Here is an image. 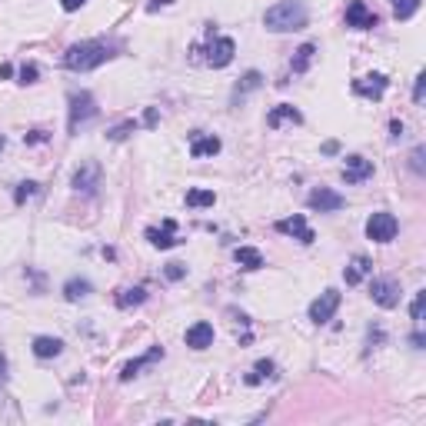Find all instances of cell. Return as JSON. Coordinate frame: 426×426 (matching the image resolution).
Listing matches in <instances>:
<instances>
[{"label":"cell","mask_w":426,"mask_h":426,"mask_svg":"<svg viewBox=\"0 0 426 426\" xmlns=\"http://www.w3.org/2000/svg\"><path fill=\"white\" fill-rule=\"evenodd\" d=\"M110 57H117V54H113V44H107V40H80V44H74L64 54V67L84 74V70H94V67L107 64Z\"/></svg>","instance_id":"6da1fadb"},{"label":"cell","mask_w":426,"mask_h":426,"mask_svg":"<svg viewBox=\"0 0 426 426\" xmlns=\"http://www.w3.org/2000/svg\"><path fill=\"white\" fill-rule=\"evenodd\" d=\"M306 21H310V13L300 0H280L274 4L270 11L263 13V27L274 33H290V30H303Z\"/></svg>","instance_id":"7a4b0ae2"},{"label":"cell","mask_w":426,"mask_h":426,"mask_svg":"<svg viewBox=\"0 0 426 426\" xmlns=\"http://www.w3.org/2000/svg\"><path fill=\"white\" fill-rule=\"evenodd\" d=\"M97 100H94V94L90 90H74L70 94V117H67V127H70V133H80V127H87L94 117H97Z\"/></svg>","instance_id":"3957f363"},{"label":"cell","mask_w":426,"mask_h":426,"mask_svg":"<svg viewBox=\"0 0 426 426\" xmlns=\"http://www.w3.org/2000/svg\"><path fill=\"white\" fill-rule=\"evenodd\" d=\"M396 230H400V223H396V217L386 213V210H380V213H373V217L366 220V237H370L373 243L396 240Z\"/></svg>","instance_id":"277c9868"},{"label":"cell","mask_w":426,"mask_h":426,"mask_svg":"<svg viewBox=\"0 0 426 426\" xmlns=\"http://www.w3.org/2000/svg\"><path fill=\"white\" fill-rule=\"evenodd\" d=\"M340 310V293L330 286V290H323V293L310 303V320L317 323V327H323V323H330L333 320V313Z\"/></svg>","instance_id":"5b68a950"},{"label":"cell","mask_w":426,"mask_h":426,"mask_svg":"<svg viewBox=\"0 0 426 426\" xmlns=\"http://www.w3.org/2000/svg\"><path fill=\"white\" fill-rule=\"evenodd\" d=\"M306 207L320 210V213H333V210L347 207V197H343V194H337V190H330V186H317V190H310Z\"/></svg>","instance_id":"8992f818"},{"label":"cell","mask_w":426,"mask_h":426,"mask_svg":"<svg viewBox=\"0 0 426 426\" xmlns=\"http://www.w3.org/2000/svg\"><path fill=\"white\" fill-rule=\"evenodd\" d=\"M370 296H373V303H376V306L393 310V306L400 303V284L390 280V276H376V280L370 284Z\"/></svg>","instance_id":"52a82bcc"},{"label":"cell","mask_w":426,"mask_h":426,"mask_svg":"<svg viewBox=\"0 0 426 426\" xmlns=\"http://www.w3.org/2000/svg\"><path fill=\"white\" fill-rule=\"evenodd\" d=\"M276 233H286V237H293V240L306 243V247L317 240V233L310 230V223H306L303 213H293V217H286V220H276Z\"/></svg>","instance_id":"ba28073f"},{"label":"cell","mask_w":426,"mask_h":426,"mask_svg":"<svg viewBox=\"0 0 426 426\" xmlns=\"http://www.w3.org/2000/svg\"><path fill=\"white\" fill-rule=\"evenodd\" d=\"M74 190L77 194H84V197H94L100 186V164H94V160H87V164H80V170L74 174Z\"/></svg>","instance_id":"9c48e42d"},{"label":"cell","mask_w":426,"mask_h":426,"mask_svg":"<svg viewBox=\"0 0 426 426\" xmlns=\"http://www.w3.org/2000/svg\"><path fill=\"white\" fill-rule=\"evenodd\" d=\"M376 13L363 4V0H350L347 4V27H353V30H373L376 27Z\"/></svg>","instance_id":"30bf717a"},{"label":"cell","mask_w":426,"mask_h":426,"mask_svg":"<svg viewBox=\"0 0 426 426\" xmlns=\"http://www.w3.org/2000/svg\"><path fill=\"white\" fill-rule=\"evenodd\" d=\"M233 54H237V44L230 40V37H217V40H210L207 44V64L210 67H227L230 60H233Z\"/></svg>","instance_id":"8fae6325"},{"label":"cell","mask_w":426,"mask_h":426,"mask_svg":"<svg viewBox=\"0 0 426 426\" xmlns=\"http://www.w3.org/2000/svg\"><path fill=\"white\" fill-rule=\"evenodd\" d=\"M373 176V164L360 153H350L347 157V164H343V180L347 184H363V180H370Z\"/></svg>","instance_id":"7c38bea8"},{"label":"cell","mask_w":426,"mask_h":426,"mask_svg":"<svg viewBox=\"0 0 426 426\" xmlns=\"http://www.w3.org/2000/svg\"><path fill=\"white\" fill-rule=\"evenodd\" d=\"M353 94L357 97H370V100H380L386 94V77L383 74H366L360 80H353Z\"/></svg>","instance_id":"4fadbf2b"},{"label":"cell","mask_w":426,"mask_h":426,"mask_svg":"<svg viewBox=\"0 0 426 426\" xmlns=\"http://www.w3.org/2000/svg\"><path fill=\"white\" fill-rule=\"evenodd\" d=\"M147 240L157 247V250H170L176 247V223L174 220H164V227H147Z\"/></svg>","instance_id":"5bb4252c"},{"label":"cell","mask_w":426,"mask_h":426,"mask_svg":"<svg viewBox=\"0 0 426 426\" xmlns=\"http://www.w3.org/2000/svg\"><path fill=\"white\" fill-rule=\"evenodd\" d=\"M157 360H164V347H150V350L143 353V357H137V360H130V363H123V370H120V380L123 383H130L137 373L143 370V366H150V363H157Z\"/></svg>","instance_id":"9a60e30c"},{"label":"cell","mask_w":426,"mask_h":426,"mask_svg":"<svg viewBox=\"0 0 426 426\" xmlns=\"http://www.w3.org/2000/svg\"><path fill=\"white\" fill-rule=\"evenodd\" d=\"M184 340L190 350H207V347H213V327H210L207 320H200V323H194V327L186 330Z\"/></svg>","instance_id":"2e32d148"},{"label":"cell","mask_w":426,"mask_h":426,"mask_svg":"<svg viewBox=\"0 0 426 426\" xmlns=\"http://www.w3.org/2000/svg\"><path fill=\"white\" fill-rule=\"evenodd\" d=\"M284 123H303V113L293 107V103H280V107H274L270 113H267V127H284Z\"/></svg>","instance_id":"e0dca14e"},{"label":"cell","mask_w":426,"mask_h":426,"mask_svg":"<svg viewBox=\"0 0 426 426\" xmlns=\"http://www.w3.org/2000/svg\"><path fill=\"white\" fill-rule=\"evenodd\" d=\"M220 137H213V133H194V140H190V157H213V153H220Z\"/></svg>","instance_id":"ac0fdd59"},{"label":"cell","mask_w":426,"mask_h":426,"mask_svg":"<svg viewBox=\"0 0 426 426\" xmlns=\"http://www.w3.org/2000/svg\"><path fill=\"white\" fill-rule=\"evenodd\" d=\"M373 274V263L363 257V253H357L350 260V267L343 270V280H347V286H357V284H363V276H370Z\"/></svg>","instance_id":"d6986e66"},{"label":"cell","mask_w":426,"mask_h":426,"mask_svg":"<svg viewBox=\"0 0 426 426\" xmlns=\"http://www.w3.org/2000/svg\"><path fill=\"white\" fill-rule=\"evenodd\" d=\"M64 353V343L57 337H33V357L37 360H54Z\"/></svg>","instance_id":"ffe728a7"},{"label":"cell","mask_w":426,"mask_h":426,"mask_svg":"<svg viewBox=\"0 0 426 426\" xmlns=\"http://www.w3.org/2000/svg\"><path fill=\"white\" fill-rule=\"evenodd\" d=\"M113 303L120 306V310L140 306V303H147V290H143V286H123V290H117V296H113Z\"/></svg>","instance_id":"44dd1931"},{"label":"cell","mask_w":426,"mask_h":426,"mask_svg":"<svg viewBox=\"0 0 426 426\" xmlns=\"http://www.w3.org/2000/svg\"><path fill=\"white\" fill-rule=\"evenodd\" d=\"M94 293V284L90 280H84V276H74V280H67L64 284V296L70 300V303H77V300H84V296Z\"/></svg>","instance_id":"7402d4cb"},{"label":"cell","mask_w":426,"mask_h":426,"mask_svg":"<svg viewBox=\"0 0 426 426\" xmlns=\"http://www.w3.org/2000/svg\"><path fill=\"white\" fill-rule=\"evenodd\" d=\"M263 87V74L260 70H247V74L240 77V84H237V90H233V100L247 97V94H253V90Z\"/></svg>","instance_id":"603a6c76"},{"label":"cell","mask_w":426,"mask_h":426,"mask_svg":"<svg viewBox=\"0 0 426 426\" xmlns=\"http://www.w3.org/2000/svg\"><path fill=\"white\" fill-rule=\"evenodd\" d=\"M313 57H317V44H303V47H296V54H293V74H306L310 70V64H313Z\"/></svg>","instance_id":"cb8c5ba5"},{"label":"cell","mask_w":426,"mask_h":426,"mask_svg":"<svg viewBox=\"0 0 426 426\" xmlns=\"http://www.w3.org/2000/svg\"><path fill=\"white\" fill-rule=\"evenodd\" d=\"M237 263H240L243 270H260L263 267V253L260 250H253V247H237Z\"/></svg>","instance_id":"d4e9b609"},{"label":"cell","mask_w":426,"mask_h":426,"mask_svg":"<svg viewBox=\"0 0 426 426\" xmlns=\"http://www.w3.org/2000/svg\"><path fill=\"white\" fill-rule=\"evenodd\" d=\"M263 380H276V363L274 360H257L253 373L247 376V383H250V386H257V383H263Z\"/></svg>","instance_id":"484cf974"},{"label":"cell","mask_w":426,"mask_h":426,"mask_svg":"<svg viewBox=\"0 0 426 426\" xmlns=\"http://www.w3.org/2000/svg\"><path fill=\"white\" fill-rule=\"evenodd\" d=\"M213 203H217V194H213V190H203V186L186 190V207H213Z\"/></svg>","instance_id":"4316f807"},{"label":"cell","mask_w":426,"mask_h":426,"mask_svg":"<svg viewBox=\"0 0 426 426\" xmlns=\"http://www.w3.org/2000/svg\"><path fill=\"white\" fill-rule=\"evenodd\" d=\"M137 127H140V123H137V120H123V123H117L113 130H107V140H113V143L127 140L130 133H137Z\"/></svg>","instance_id":"83f0119b"},{"label":"cell","mask_w":426,"mask_h":426,"mask_svg":"<svg viewBox=\"0 0 426 426\" xmlns=\"http://www.w3.org/2000/svg\"><path fill=\"white\" fill-rule=\"evenodd\" d=\"M416 11H420V0H393L396 21H410V17H413Z\"/></svg>","instance_id":"f1b7e54d"},{"label":"cell","mask_w":426,"mask_h":426,"mask_svg":"<svg viewBox=\"0 0 426 426\" xmlns=\"http://www.w3.org/2000/svg\"><path fill=\"white\" fill-rule=\"evenodd\" d=\"M33 194H40V184L23 180V184H17V190H13V203H23V200H30Z\"/></svg>","instance_id":"f546056e"},{"label":"cell","mask_w":426,"mask_h":426,"mask_svg":"<svg viewBox=\"0 0 426 426\" xmlns=\"http://www.w3.org/2000/svg\"><path fill=\"white\" fill-rule=\"evenodd\" d=\"M423 306H426V293L420 290V293L413 296V303H410V317H413V323H423Z\"/></svg>","instance_id":"4dcf8cb0"},{"label":"cell","mask_w":426,"mask_h":426,"mask_svg":"<svg viewBox=\"0 0 426 426\" xmlns=\"http://www.w3.org/2000/svg\"><path fill=\"white\" fill-rule=\"evenodd\" d=\"M423 157H426V150H423V147H416V150L410 153V170H413V174H423V170H426Z\"/></svg>","instance_id":"1f68e13d"},{"label":"cell","mask_w":426,"mask_h":426,"mask_svg":"<svg viewBox=\"0 0 426 426\" xmlns=\"http://www.w3.org/2000/svg\"><path fill=\"white\" fill-rule=\"evenodd\" d=\"M37 77H40V67L37 64H23L21 67V84H33Z\"/></svg>","instance_id":"d6a6232c"},{"label":"cell","mask_w":426,"mask_h":426,"mask_svg":"<svg viewBox=\"0 0 426 426\" xmlns=\"http://www.w3.org/2000/svg\"><path fill=\"white\" fill-rule=\"evenodd\" d=\"M164 274H167V280H174V284H176V280H184V276H186V267H184V263H167Z\"/></svg>","instance_id":"836d02e7"},{"label":"cell","mask_w":426,"mask_h":426,"mask_svg":"<svg viewBox=\"0 0 426 426\" xmlns=\"http://www.w3.org/2000/svg\"><path fill=\"white\" fill-rule=\"evenodd\" d=\"M423 97H426V74H420L416 77V84H413V100L416 103H423Z\"/></svg>","instance_id":"e575fe53"},{"label":"cell","mask_w":426,"mask_h":426,"mask_svg":"<svg viewBox=\"0 0 426 426\" xmlns=\"http://www.w3.org/2000/svg\"><path fill=\"white\" fill-rule=\"evenodd\" d=\"M4 390H7V353L0 350V396H4ZM4 403V400H0Z\"/></svg>","instance_id":"d590c367"},{"label":"cell","mask_w":426,"mask_h":426,"mask_svg":"<svg viewBox=\"0 0 426 426\" xmlns=\"http://www.w3.org/2000/svg\"><path fill=\"white\" fill-rule=\"evenodd\" d=\"M157 120H160L157 107H147V113H143V123H147V127H157Z\"/></svg>","instance_id":"8d00e7d4"},{"label":"cell","mask_w":426,"mask_h":426,"mask_svg":"<svg viewBox=\"0 0 426 426\" xmlns=\"http://www.w3.org/2000/svg\"><path fill=\"white\" fill-rule=\"evenodd\" d=\"M84 4H87V0H60V7H64L67 13H74V11H80V7H84Z\"/></svg>","instance_id":"74e56055"},{"label":"cell","mask_w":426,"mask_h":426,"mask_svg":"<svg viewBox=\"0 0 426 426\" xmlns=\"http://www.w3.org/2000/svg\"><path fill=\"white\" fill-rule=\"evenodd\" d=\"M23 140H27V143H44V140H47V133H44V130H30L27 137H23Z\"/></svg>","instance_id":"f35d334b"},{"label":"cell","mask_w":426,"mask_h":426,"mask_svg":"<svg viewBox=\"0 0 426 426\" xmlns=\"http://www.w3.org/2000/svg\"><path fill=\"white\" fill-rule=\"evenodd\" d=\"M390 137H396V140L403 137V120H390Z\"/></svg>","instance_id":"ab89813d"},{"label":"cell","mask_w":426,"mask_h":426,"mask_svg":"<svg viewBox=\"0 0 426 426\" xmlns=\"http://www.w3.org/2000/svg\"><path fill=\"white\" fill-rule=\"evenodd\" d=\"M170 4H174V0H150L147 11H160V7H170Z\"/></svg>","instance_id":"60d3db41"},{"label":"cell","mask_w":426,"mask_h":426,"mask_svg":"<svg viewBox=\"0 0 426 426\" xmlns=\"http://www.w3.org/2000/svg\"><path fill=\"white\" fill-rule=\"evenodd\" d=\"M410 343H413V350H423L426 337H423V333H413V337H410Z\"/></svg>","instance_id":"b9f144b4"},{"label":"cell","mask_w":426,"mask_h":426,"mask_svg":"<svg viewBox=\"0 0 426 426\" xmlns=\"http://www.w3.org/2000/svg\"><path fill=\"white\" fill-rule=\"evenodd\" d=\"M337 150H340L337 140H327V143H323V153H337Z\"/></svg>","instance_id":"7bdbcfd3"},{"label":"cell","mask_w":426,"mask_h":426,"mask_svg":"<svg viewBox=\"0 0 426 426\" xmlns=\"http://www.w3.org/2000/svg\"><path fill=\"white\" fill-rule=\"evenodd\" d=\"M11 74H13V67H11V64H0V77H4V80H7Z\"/></svg>","instance_id":"ee69618b"},{"label":"cell","mask_w":426,"mask_h":426,"mask_svg":"<svg viewBox=\"0 0 426 426\" xmlns=\"http://www.w3.org/2000/svg\"><path fill=\"white\" fill-rule=\"evenodd\" d=\"M4 147H7V137H4V133H0V150H4Z\"/></svg>","instance_id":"f6af8a7d"}]
</instances>
